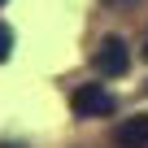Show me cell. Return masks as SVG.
<instances>
[{"label":"cell","instance_id":"6da1fadb","mask_svg":"<svg viewBox=\"0 0 148 148\" xmlns=\"http://www.w3.org/2000/svg\"><path fill=\"white\" fill-rule=\"evenodd\" d=\"M92 65H96L100 79H122V74L131 70V48H126V39H122V35H105L100 48L92 52Z\"/></svg>","mask_w":148,"mask_h":148},{"label":"cell","instance_id":"7a4b0ae2","mask_svg":"<svg viewBox=\"0 0 148 148\" xmlns=\"http://www.w3.org/2000/svg\"><path fill=\"white\" fill-rule=\"evenodd\" d=\"M70 109H74V118H105V113L118 109V100H113V92H105L100 83H83V87H74Z\"/></svg>","mask_w":148,"mask_h":148},{"label":"cell","instance_id":"3957f363","mask_svg":"<svg viewBox=\"0 0 148 148\" xmlns=\"http://www.w3.org/2000/svg\"><path fill=\"white\" fill-rule=\"evenodd\" d=\"M113 148H148V113L126 118V122L113 131Z\"/></svg>","mask_w":148,"mask_h":148},{"label":"cell","instance_id":"277c9868","mask_svg":"<svg viewBox=\"0 0 148 148\" xmlns=\"http://www.w3.org/2000/svg\"><path fill=\"white\" fill-rule=\"evenodd\" d=\"M9 52H13V31H9L5 22H0V65L9 61Z\"/></svg>","mask_w":148,"mask_h":148},{"label":"cell","instance_id":"5b68a950","mask_svg":"<svg viewBox=\"0 0 148 148\" xmlns=\"http://www.w3.org/2000/svg\"><path fill=\"white\" fill-rule=\"evenodd\" d=\"M0 148H26V144H18V139H9V144H0Z\"/></svg>","mask_w":148,"mask_h":148},{"label":"cell","instance_id":"8992f818","mask_svg":"<svg viewBox=\"0 0 148 148\" xmlns=\"http://www.w3.org/2000/svg\"><path fill=\"white\" fill-rule=\"evenodd\" d=\"M144 61H148V39H144Z\"/></svg>","mask_w":148,"mask_h":148},{"label":"cell","instance_id":"52a82bcc","mask_svg":"<svg viewBox=\"0 0 148 148\" xmlns=\"http://www.w3.org/2000/svg\"><path fill=\"white\" fill-rule=\"evenodd\" d=\"M113 5H122V0H113Z\"/></svg>","mask_w":148,"mask_h":148},{"label":"cell","instance_id":"ba28073f","mask_svg":"<svg viewBox=\"0 0 148 148\" xmlns=\"http://www.w3.org/2000/svg\"><path fill=\"white\" fill-rule=\"evenodd\" d=\"M0 5H5V0H0Z\"/></svg>","mask_w":148,"mask_h":148}]
</instances>
